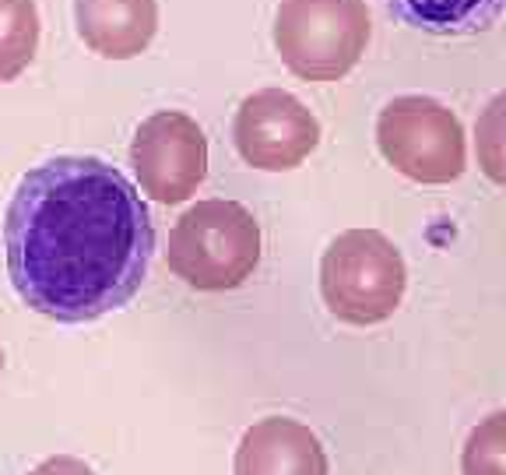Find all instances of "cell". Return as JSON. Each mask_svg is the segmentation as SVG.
Listing matches in <instances>:
<instances>
[{"label":"cell","instance_id":"cell-15","mask_svg":"<svg viewBox=\"0 0 506 475\" xmlns=\"http://www.w3.org/2000/svg\"><path fill=\"white\" fill-rule=\"evenodd\" d=\"M0 374H4V345H0Z\"/></svg>","mask_w":506,"mask_h":475},{"label":"cell","instance_id":"cell-9","mask_svg":"<svg viewBox=\"0 0 506 475\" xmlns=\"http://www.w3.org/2000/svg\"><path fill=\"white\" fill-rule=\"evenodd\" d=\"M74 32L102 60H134L159 32V0H74Z\"/></svg>","mask_w":506,"mask_h":475},{"label":"cell","instance_id":"cell-7","mask_svg":"<svg viewBox=\"0 0 506 475\" xmlns=\"http://www.w3.org/2000/svg\"><path fill=\"white\" fill-rule=\"evenodd\" d=\"M232 145L250 169H299L320 145V120L299 95L285 89L250 92L232 116Z\"/></svg>","mask_w":506,"mask_h":475},{"label":"cell","instance_id":"cell-4","mask_svg":"<svg viewBox=\"0 0 506 475\" xmlns=\"http://www.w3.org/2000/svg\"><path fill=\"white\" fill-rule=\"evenodd\" d=\"M376 148L384 162L422 187H447L468 169V138L461 116L422 92L394 95L376 113Z\"/></svg>","mask_w":506,"mask_h":475},{"label":"cell","instance_id":"cell-14","mask_svg":"<svg viewBox=\"0 0 506 475\" xmlns=\"http://www.w3.org/2000/svg\"><path fill=\"white\" fill-rule=\"evenodd\" d=\"M28 475H96V469L74 454H53V458L39 462Z\"/></svg>","mask_w":506,"mask_h":475},{"label":"cell","instance_id":"cell-12","mask_svg":"<svg viewBox=\"0 0 506 475\" xmlns=\"http://www.w3.org/2000/svg\"><path fill=\"white\" fill-rule=\"evenodd\" d=\"M475 159L485 180L506 187V89L493 95L475 120Z\"/></svg>","mask_w":506,"mask_h":475},{"label":"cell","instance_id":"cell-6","mask_svg":"<svg viewBox=\"0 0 506 475\" xmlns=\"http://www.w3.org/2000/svg\"><path fill=\"white\" fill-rule=\"evenodd\" d=\"M130 169L137 190L155 204H183L207 177V138L183 109L144 116L130 138Z\"/></svg>","mask_w":506,"mask_h":475},{"label":"cell","instance_id":"cell-13","mask_svg":"<svg viewBox=\"0 0 506 475\" xmlns=\"http://www.w3.org/2000/svg\"><path fill=\"white\" fill-rule=\"evenodd\" d=\"M461 475H506V412L471 426L461 447Z\"/></svg>","mask_w":506,"mask_h":475},{"label":"cell","instance_id":"cell-3","mask_svg":"<svg viewBox=\"0 0 506 475\" xmlns=\"http://www.w3.org/2000/svg\"><path fill=\"white\" fill-rule=\"evenodd\" d=\"M405 289V257L380 229H345L320 257V299L341 324L376 328L391 320Z\"/></svg>","mask_w":506,"mask_h":475},{"label":"cell","instance_id":"cell-2","mask_svg":"<svg viewBox=\"0 0 506 475\" xmlns=\"http://www.w3.org/2000/svg\"><path fill=\"white\" fill-rule=\"evenodd\" d=\"M260 222L229 197L190 204L169 229L166 264L197 292H232L260 268Z\"/></svg>","mask_w":506,"mask_h":475},{"label":"cell","instance_id":"cell-1","mask_svg":"<svg viewBox=\"0 0 506 475\" xmlns=\"http://www.w3.org/2000/svg\"><path fill=\"white\" fill-rule=\"evenodd\" d=\"M4 250L28 310L57 324H92L141 292L155 222L116 166L57 155L18 180L4 215Z\"/></svg>","mask_w":506,"mask_h":475},{"label":"cell","instance_id":"cell-11","mask_svg":"<svg viewBox=\"0 0 506 475\" xmlns=\"http://www.w3.org/2000/svg\"><path fill=\"white\" fill-rule=\"evenodd\" d=\"M39 50L35 0H0V85L21 78Z\"/></svg>","mask_w":506,"mask_h":475},{"label":"cell","instance_id":"cell-8","mask_svg":"<svg viewBox=\"0 0 506 475\" xmlns=\"http://www.w3.org/2000/svg\"><path fill=\"white\" fill-rule=\"evenodd\" d=\"M232 475H330V458L306 423L268 415L239 437Z\"/></svg>","mask_w":506,"mask_h":475},{"label":"cell","instance_id":"cell-5","mask_svg":"<svg viewBox=\"0 0 506 475\" xmlns=\"http://www.w3.org/2000/svg\"><path fill=\"white\" fill-rule=\"evenodd\" d=\"M275 50L303 82H341L369 46L366 0H282Z\"/></svg>","mask_w":506,"mask_h":475},{"label":"cell","instance_id":"cell-10","mask_svg":"<svg viewBox=\"0 0 506 475\" xmlns=\"http://www.w3.org/2000/svg\"><path fill=\"white\" fill-rule=\"evenodd\" d=\"M384 7L429 35H475L500 21L506 0H384Z\"/></svg>","mask_w":506,"mask_h":475}]
</instances>
